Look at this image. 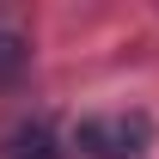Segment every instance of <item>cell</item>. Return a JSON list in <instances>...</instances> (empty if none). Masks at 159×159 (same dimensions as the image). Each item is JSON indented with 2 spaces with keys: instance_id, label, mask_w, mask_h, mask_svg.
I'll return each instance as SVG.
<instances>
[{
  "instance_id": "1",
  "label": "cell",
  "mask_w": 159,
  "mask_h": 159,
  "mask_svg": "<svg viewBox=\"0 0 159 159\" xmlns=\"http://www.w3.org/2000/svg\"><path fill=\"white\" fill-rule=\"evenodd\" d=\"M147 141H153L147 116H86L74 129V147L86 159H141Z\"/></svg>"
},
{
  "instance_id": "2",
  "label": "cell",
  "mask_w": 159,
  "mask_h": 159,
  "mask_svg": "<svg viewBox=\"0 0 159 159\" xmlns=\"http://www.w3.org/2000/svg\"><path fill=\"white\" fill-rule=\"evenodd\" d=\"M12 153H19V159H61L55 147H49V135H43V129H25V135H19V147H12Z\"/></svg>"
}]
</instances>
